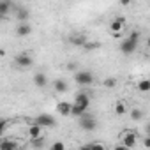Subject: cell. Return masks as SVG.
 <instances>
[{
	"instance_id": "cell-1",
	"label": "cell",
	"mask_w": 150,
	"mask_h": 150,
	"mask_svg": "<svg viewBox=\"0 0 150 150\" xmlns=\"http://www.w3.org/2000/svg\"><path fill=\"white\" fill-rule=\"evenodd\" d=\"M138 41H139V32H132V34L129 35V39H125V41L120 44V50H122L124 53H132V51L136 50V46H138Z\"/></svg>"
},
{
	"instance_id": "cell-2",
	"label": "cell",
	"mask_w": 150,
	"mask_h": 150,
	"mask_svg": "<svg viewBox=\"0 0 150 150\" xmlns=\"http://www.w3.org/2000/svg\"><path fill=\"white\" fill-rule=\"evenodd\" d=\"M74 80H76L80 85H90V83L94 81V76H92L88 71H80V72H76Z\"/></svg>"
},
{
	"instance_id": "cell-3",
	"label": "cell",
	"mask_w": 150,
	"mask_h": 150,
	"mask_svg": "<svg viewBox=\"0 0 150 150\" xmlns=\"http://www.w3.org/2000/svg\"><path fill=\"white\" fill-rule=\"evenodd\" d=\"M80 125L85 129V131H94L97 127V122L94 117H87V115H81V120H80Z\"/></svg>"
},
{
	"instance_id": "cell-4",
	"label": "cell",
	"mask_w": 150,
	"mask_h": 150,
	"mask_svg": "<svg viewBox=\"0 0 150 150\" xmlns=\"http://www.w3.org/2000/svg\"><path fill=\"white\" fill-rule=\"evenodd\" d=\"M35 124L39 127H53L55 125V118L51 115H39L37 120H35Z\"/></svg>"
},
{
	"instance_id": "cell-5",
	"label": "cell",
	"mask_w": 150,
	"mask_h": 150,
	"mask_svg": "<svg viewBox=\"0 0 150 150\" xmlns=\"http://www.w3.org/2000/svg\"><path fill=\"white\" fill-rule=\"evenodd\" d=\"M136 134L134 132H125L124 136H122V146H125V148H132V146H136Z\"/></svg>"
},
{
	"instance_id": "cell-6",
	"label": "cell",
	"mask_w": 150,
	"mask_h": 150,
	"mask_svg": "<svg viewBox=\"0 0 150 150\" xmlns=\"http://www.w3.org/2000/svg\"><path fill=\"white\" fill-rule=\"evenodd\" d=\"M16 64H18L20 67H30V65H32V58H30L27 53H20V55L16 57Z\"/></svg>"
},
{
	"instance_id": "cell-7",
	"label": "cell",
	"mask_w": 150,
	"mask_h": 150,
	"mask_svg": "<svg viewBox=\"0 0 150 150\" xmlns=\"http://www.w3.org/2000/svg\"><path fill=\"white\" fill-rule=\"evenodd\" d=\"M122 28H124V18H117L115 21H111V25H110V30L117 35L118 32H122Z\"/></svg>"
},
{
	"instance_id": "cell-8",
	"label": "cell",
	"mask_w": 150,
	"mask_h": 150,
	"mask_svg": "<svg viewBox=\"0 0 150 150\" xmlns=\"http://www.w3.org/2000/svg\"><path fill=\"white\" fill-rule=\"evenodd\" d=\"M0 150H18V143L13 139H2L0 141Z\"/></svg>"
},
{
	"instance_id": "cell-9",
	"label": "cell",
	"mask_w": 150,
	"mask_h": 150,
	"mask_svg": "<svg viewBox=\"0 0 150 150\" xmlns=\"http://www.w3.org/2000/svg\"><path fill=\"white\" fill-rule=\"evenodd\" d=\"M74 104H80V106H83V108H88V106H90V99H88L87 94H78V96H76V103H74Z\"/></svg>"
},
{
	"instance_id": "cell-10",
	"label": "cell",
	"mask_w": 150,
	"mask_h": 150,
	"mask_svg": "<svg viewBox=\"0 0 150 150\" xmlns=\"http://www.w3.org/2000/svg\"><path fill=\"white\" fill-rule=\"evenodd\" d=\"M85 111H87V108H83L80 104H71V115H74V117H81V115H85Z\"/></svg>"
},
{
	"instance_id": "cell-11",
	"label": "cell",
	"mask_w": 150,
	"mask_h": 150,
	"mask_svg": "<svg viewBox=\"0 0 150 150\" xmlns=\"http://www.w3.org/2000/svg\"><path fill=\"white\" fill-rule=\"evenodd\" d=\"M57 111H58L60 115H71V104H69V103H58Z\"/></svg>"
},
{
	"instance_id": "cell-12",
	"label": "cell",
	"mask_w": 150,
	"mask_h": 150,
	"mask_svg": "<svg viewBox=\"0 0 150 150\" xmlns=\"http://www.w3.org/2000/svg\"><path fill=\"white\" fill-rule=\"evenodd\" d=\"M41 129H42V127H39L37 124L30 125V127H28V134H30V138H32V139H35V138H41Z\"/></svg>"
},
{
	"instance_id": "cell-13",
	"label": "cell",
	"mask_w": 150,
	"mask_h": 150,
	"mask_svg": "<svg viewBox=\"0 0 150 150\" xmlns=\"http://www.w3.org/2000/svg\"><path fill=\"white\" fill-rule=\"evenodd\" d=\"M32 32V28H30V25H27V23H21L18 28H16V34L18 35H28Z\"/></svg>"
},
{
	"instance_id": "cell-14",
	"label": "cell",
	"mask_w": 150,
	"mask_h": 150,
	"mask_svg": "<svg viewBox=\"0 0 150 150\" xmlns=\"http://www.w3.org/2000/svg\"><path fill=\"white\" fill-rule=\"evenodd\" d=\"M53 88H55L57 92H65V90H67V83H65L64 80H57V81L53 83Z\"/></svg>"
},
{
	"instance_id": "cell-15",
	"label": "cell",
	"mask_w": 150,
	"mask_h": 150,
	"mask_svg": "<svg viewBox=\"0 0 150 150\" xmlns=\"http://www.w3.org/2000/svg\"><path fill=\"white\" fill-rule=\"evenodd\" d=\"M11 2L9 0H4V2H0V16H4V14H7L9 13V9H11Z\"/></svg>"
},
{
	"instance_id": "cell-16",
	"label": "cell",
	"mask_w": 150,
	"mask_h": 150,
	"mask_svg": "<svg viewBox=\"0 0 150 150\" xmlns=\"http://www.w3.org/2000/svg\"><path fill=\"white\" fill-rule=\"evenodd\" d=\"M71 42H72L74 46H85V37H83V35H74V37L71 39Z\"/></svg>"
},
{
	"instance_id": "cell-17",
	"label": "cell",
	"mask_w": 150,
	"mask_h": 150,
	"mask_svg": "<svg viewBox=\"0 0 150 150\" xmlns=\"http://www.w3.org/2000/svg\"><path fill=\"white\" fill-rule=\"evenodd\" d=\"M138 88H139L141 92H148V90H150V81H148V80H141V81L138 83Z\"/></svg>"
},
{
	"instance_id": "cell-18",
	"label": "cell",
	"mask_w": 150,
	"mask_h": 150,
	"mask_svg": "<svg viewBox=\"0 0 150 150\" xmlns=\"http://www.w3.org/2000/svg\"><path fill=\"white\" fill-rule=\"evenodd\" d=\"M35 85L37 87H44L46 85V76L44 74H35Z\"/></svg>"
},
{
	"instance_id": "cell-19",
	"label": "cell",
	"mask_w": 150,
	"mask_h": 150,
	"mask_svg": "<svg viewBox=\"0 0 150 150\" xmlns=\"http://www.w3.org/2000/svg\"><path fill=\"white\" fill-rule=\"evenodd\" d=\"M42 145H44V139H42V138H35V139H32V146L37 148V150H41Z\"/></svg>"
},
{
	"instance_id": "cell-20",
	"label": "cell",
	"mask_w": 150,
	"mask_h": 150,
	"mask_svg": "<svg viewBox=\"0 0 150 150\" xmlns=\"http://www.w3.org/2000/svg\"><path fill=\"white\" fill-rule=\"evenodd\" d=\"M115 113H117V115H124V113H125V104H124V103H118V104L115 106Z\"/></svg>"
},
{
	"instance_id": "cell-21",
	"label": "cell",
	"mask_w": 150,
	"mask_h": 150,
	"mask_svg": "<svg viewBox=\"0 0 150 150\" xmlns=\"http://www.w3.org/2000/svg\"><path fill=\"white\" fill-rule=\"evenodd\" d=\"M141 117H143V115H141V110H136V108H134V110L131 111V118H132V120H139Z\"/></svg>"
},
{
	"instance_id": "cell-22",
	"label": "cell",
	"mask_w": 150,
	"mask_h": 150,
	"mask_svg": "<svg viewBox=\"0 0 150 150\" xmlns=\"http://www.w3.org/2000/svg\"><path fill=\"white\" fill-rule=\"evenodd\" d=\"M7 127H9V120H0V136L6 132Z\"/></svg>"
},
{
	"instance_id": "cell-23",
	"label": "cell",
	"mask_w": 150,
	"mask_h": 150,
	"mask_svg": "<svg viewBox=\"0 0 150 150\" xmlns=\"http://www.w3.org/2000/svg\"><path fill=\"white\" fill-rule=\"evenodd\" d=\"M51 150H65V145H64L62 141H55V143L51 145Z\"/></svg>"
},
{
	"instance_id": "cell-24",
	"label": "cell",
	"mask_w": 150,
	"mask_h": 150,
	"mask_svg": "<svg viewBox=\"0 0 150 150\" xmlns=\"http://www.w3.org/2000/svg\"><path fill=\"white\" fill-rule=\"evenodd\" d=\"M104 85H106L108 88H113V87L117 85V80H115V78H108V80H104Z\"/></svg>"
},
{
	"instance_id": "cell-25",
	"label": "cell",
	"mask_w": 150,
	"mask_h": 150,
	"mask_svg": "<svg viewBox=\"0 0 150 150\" xmlns=\"http://www.w3.org/2000/svg\"><path fill=\"white\" fill-rule=\"evenodd\" d=\"M27 18H28V11H27V9L18 11V20H27Z\"/></svg>"
},
{
	"instance_id": "cell-26",
	"label": "cell",
	"mask_w": 150,
	"mask_h": 150,
	"mask_svg": "<svg viewBox=\"0 0 150 150\" xmlns=\"http://www.w3.org/2000/svg\"><path fill=\"white\" fill-rule=\"evenodd\" d=\"M90 150H106V146L103 143H94V145H90Z\"/></svg>"
},
{
	"instance_id": "cell-27",
	"label": "cell",
	"mask_w": 150,
	"mask_h": 150,
	"mask_svg": "<svg viewBox=\"0 0 150 150\" xmlns=\"http://www.w3.org/2000/svg\"><path fill=\"white\" fill-rule=\"evenodd\" d=\"M97 46H99L97 42H94V44H92V42H90V44H85V48H87V50H94V48H97Z\"/></svg>"
},
{
	"instance_id": "cell-28",
	"label": "cell",
	"mask_w": 150,
	"mask_h": 150,
	"mask_svg": "<svg viewBox=\"0 0 150 150\" xmlns=\"http://www.w3.org/2000/svg\"><path fill=\"white\" fill-rule=\"evenodd\" d=\"M113 150H129V148H125V146H122V145H118V146H115Z\"/></svg>"
},
{
	"instance_id": "cell-29",
	"label": "cell",
	"mask_w": 150,
	"mask_h": 150,
	"mask_svg": "<svg viewBox=\"0 0 150 150\" xmlns=\"http://www.w3.org/2000/svg\"><path fill=\"white\" fill-rule=\"evenodd\" d=\"M80 150H90V145H87V146H81Z\"/></svg>"
},
{
	"instance_id": "cell-30",
	"label": "cell",
	"mask_w": 150,
	"mask_h": 150,
	"mask_svg": "<svg viewBox=\"0 0 150 150\" xmlns=\"http://www.w3.org/2000/svg\"><path fill=\"white\" fill-rule=\"evenodd\" d=\"M2 18H4V16H0V21H2Z\"/></svg>"
}]
</instances>
